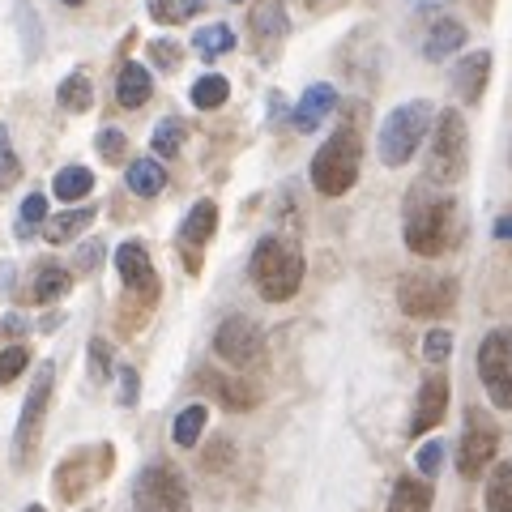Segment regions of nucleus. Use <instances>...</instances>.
Here are the masks:
<instances>
[{
  "label": "nucleus",
  "mask_w": 512,
  "mask_h": 512,
  "mask_svg": "<svg viewBox=\"0 0 512 512\" xmlns=\"http://www.w3.org/2000/svg\"><path fill=\"white\" fill-rule=\"evenodd\" d=\"M453 227H457V205L453 197L440 192H423V184L410 192L406 201V248L423 261H436L453 244Z\"/></svg>",
  "instance_id": "f257e3e1"
},
{
  "label": "nucleus",
  "mask_w": 512,
  "mask_h": 512,
  "mask_svg": "<svg viewBox=\"0 0 512 512\" xmlns=\"http://www.w3.org/2000/svg\"><path fill=\"white\" fill-rule=\"evenodd\" d=\"M248 274H252V286L261 291V299L286 303V299H295V291L303 286V252L286 235H265V239H256V248H252Z\"/></svg>",
  "instance_id": "f03ea898"
},
{
  "label": "nucleus",
  "mask_w": 512,
  "mask_h": 512,
  "mask_svg": "<svg viewBox=\"0 0 512 512\" xmlns=\"http://www.w3.org/2000/svg\"><path fill=\"white\" fill-rule=\"evenodd\" d=\"M359 163H363L359 128L346 124L316 150V158H312V188L320 192V197H346V192L355 188V180H359Z\"/></svg>",
  "instance_id": "7ed1b4c3"
},
{
  "label": "nucleus",
  "mask_w": 512,
  "mask_h": 512,
  "mask_svg": "<svg viewBox=\"0 0 512 512\" xmlns=\"http://www.w3.org/2000/svg\"><path fill=\"white\" fill-rule=\"evenodd\" d=\"M470 167V128L466 116L457 107L436 111V124H431V150H427V180L431 184H457Z\"/></svg>",
  "instance_id": "20e7f679"
},
{
  "label": "nucleus",
  "mask_w": 512,
  "mask_h": 512,
  "mask_svg": "<svg viewBox=\"0 0 512 512\" xmlns=\"http://www.w3.org/2000/svg\"><path fill=\"white\" fill-rule=\"evenodd\" d=\"M436 124V107L427 99H410L402 107H393L380 124V137H376V154L384 167H402L414 158V150L423 146V137L431 133Z\"/></svg>",
  "instance_id": "39448f33"
},
{
  "label": "nucleus",
  "mask_w": 512,
  "mask_h": 512,
  "mask_svg": "<svg viewBox=\"0 0 512 512\" xmlns=\"http://www.w3.org/2000/svg\"><path fill=\"white\" fill-rule=\"evenodd\" d=\"M397 303L402 312L414 320H436L444 312H453L457 303V282L448 274H431V269H419V274H406L402 286H397Z\"/></svg>",
  "instance_id": "423d86ee"
},
{
  "label": "nucleus",
  "mask_w": 512,
  "mask_h": 512,
  "mask_svg": "<svg viewBox=\"0 0 512 512\" xmlns=\"http://www.w3.org/2000/svg\"><path fill=\"white\" fill-rule=\"evenodd\" d=\"M478 380H483L491 406L512 410V325L491 329L478 342Z\"/></svg>",
  "instance_id": "0eeeda50"
},
{
  "label": "nucleus",
  "mask_w": 512,
  "mask_h": 512,
  "mask_svg": "<svg viewBox=\"0 0 512 512\" xmlns=\"http://www.w3.org/2000/svg\"><path fill=\"white\" fill-rule=\"evenodd\" d=\"M137 512H188V483L175 466H146L133 483Z\"/></svg>",
  "instance_id": "6e6552de"
},
{
  "label": "nucleus",
  "mask_w": 512,
  "mask_h": 512,
  "mask_svg": "<svg viewBox=\"0 0 512 512\" xmlns=\"http://www.w3.org/2000/svg\"><path fill=\"white\" fill-rule=\"evenodd\" d=\"M52 363H43L35 380H30V389H26V406H22V419H18V436H13V461H30L35 457V448H39V436H43V419H47V402H52Z\"/></svg>",
  "instance_id": "1a4fd4ad"
},
{
  "label": "nucleus",
  "mask_w": 512,
  "mask_h": 512,
  "mask_svg": "<svg viewBox=\"0 0 512 512\" xmlns=\"http://www.w3.org/2000/svg\"><path fill=\"white\" fill-rule=\"evenodd\" d=\"M214 355L231 367H256L265 359V333L252 316H227L214 333Z\"/></svg>",
  "instance_id": "9d476101"
},
{
  "label": "nucleus",
  "mask_w": 512,
  "mask_h": 512,
  "mask_svg": "<svg viewBox=\"0 0 512 512\" xmlns=\"http://www.w3.org/2000/svg\"><path fill=\"white\" fill-rule=\"evenodd\" d=\"M495 453H500V431H495V423L483 410H470L466 436H461V448H457V470L466 478H478L495 461Z\"/></svg>",
  "instance_id": "9b49d317"
},
{
  "label": "nucleus",
  "mask_w": 512,
  "mask_h": 512,
  "mask_svg": "<svg viewBox=\"0 0 512 512\" xmlns=\"http://www.w3.org/2000/svg\"><path fill=\"white\" fill-rule=\"evenodd\" d=\"M116 274H120V282L128 286V291L141 295L146 303H154L158 295H163L158 269H154L150 252L141 248V244H120V248H116Z\"/></svg>",
  "instance_id": "f8f14e48"
},
{
  "label": "nucleus",
  "mask_w": 512,
  "mask_h": 512,
  "mask_svg": "<svg viewBox=\"0 0 512 512\" xmlns=\"http://www.w3.org/2000/svg\"><path fill=\"white\" fill-rule=\"evenodd\" d=\"M197 389L205 397H214V402H222L227 410H252L256 402H261V389H256L252 380L227 376V372H218V367H201V372H197Z\"/></svg>",
  "instance_id": "ddd939ff"
},
{
  "label": "nucleus",
  "mask_w": 512,
  "mask_h": 512,
  "mask_svg": "<svg viewBox=\"0 0 512 512\" xmlns=\"http://www.w3.org/2000/svg\"><path fill=\"white\" fill-rule=\"evenodd\" d=\"M444 414H448V380L436 372V376H427L423 389H419V402H414V419H410V436H423V431L440 427Z\"/></svg>",
  "instance_id": "4468645a"
},
{
  "label": "nucleus",
  "mask_w": 512,
  "mask_h": 512,
  "mask_svg": "<svg viewBox=\"0 0 512 512\" xmlns=\"http://www.w3.org/2000/svg\"><path fill=\"white\" fill-rule=\"evenodd\" d=\"M333 107H338V90H333L329 82H316V86H308L299 94V107H295L291 124L299 128V133H312V128H320L333 116Z\"/></svg>",
  "instance_id": "2eb2a0df"
},
{
  "label": "nucleus",
  "mask_w": 512,
  "mask_h": 512,
  "mask_svg": "<svg viewBox=\"0 0 512 512\" xmlns=\"http://www.w3.org/2000/svg\"><path fill=\"white\" fill-rule=\"evenodd\" d=\"M487 82H491V52H470L466 60H457L453 90H457L461 103H478V99H483Z\"/></svg>",
  "instance_id": "dca6fc26"
},
{
  "label": "nucleus",
  "mask_w": 512,
  "mask_h": 512,
  "mask_svg": "<svg viewBox=\"0 0 512 512\" xmlns=\"http://www.w3.org/2000/svg\"><path fill=\"white\" fill-rule=\"evenodd\" d=\"M286 0H256L252 5V39L261 47H274L286 35Z\"/></svg>",
  "instance_id": "f3484780"
},
{
  "label": "nucleus",
  "mask_w": 512,
  "mask_h": 512,
  "mask_svg": "<svg viewBox=\"0 0 512 512\" xmlns=\"http://www.w3.org/2000/svg\"><path fill=\"white\" fill-rule=\"evenodd\" d=\"M150 94H154V82H150V73L141 69V64L128 60L120 77H116V103L128 107V111H137V107H146L150 103Z\"/></svg>",
  "instance_id": "a211bd4d"
},
{
  "label": "nucleus",
  "mask_w": 512,
  "mask_h": 512,
  "mask_svg": "<svg viewBox=\"0 0 512 512\" xmlns=\"http://www.w3.org/2000/svg\"><path fill=\"white\" fill-rule=\"evenodd\" d=\"M461 47H466V26L453 22V18H440L436 26L427 30L423 56H427V60H448L453 52H461Z\"/></svg>",
  "instance_id": "6ab92c4d"
},
{
  "label": "nucleus",
  "mask_w": 512,
  "mask_h": 512,
  "mask_svg": "<svg viewBox=\"0 0 512 512\" xmlns=\"http://www.w3.org/2000/svg\"><path fill=\"white\" fill-rule=\"evenodd\" d=\"M214 231H218V205L214 201H197L188 210L184 227H180V244L184 248H201V244H210Z\"/></svg>",
  "instance_id": "aec40b11"
},
{
  "label": "nucleus",
  "mask_w": 512,
  "mask_h": 512,
  "mask_svg": "<svg viewBox=\"0 0 512 512\" xmlns=\"http://www.w3.org/2000/svg\"><path fill=\"white\" fill-rule=\"evenodd\" d=\"M56 103H60L64 111H90V103H94V77H90L86 69H73V73L60 82Z\"/></svg>",
  "instance_id": "412c9836"
},
{
  "label": "nucleus",
  "mask_w": 512,
  "mask_h": 512,
  "mask_svg": "<svg viewBox=\"0 0 512 512\" xmlns=\"http://www.w3.org/2000/svg\"><path fill=\"white\" fill-rule=\"evenodd\" d=\"M86 466H90V453H73V457L56 470V491H60V500H77V495L90 487L94 474H90Z\"/></svg>",
  "instance_id": "4be33fe9"
},
{
  "label": "nucleus",
  "mask_w": 512,
  "mask_h": 512,
  "mask_svg": "<svg viewBox=\"0 0 512 512\" xmlns=\"http://www.w3.org/2000/svg\"><path fill=\"white\" fill-rule=\"evenodd\" d=\"M389 512H431V487L423 478H397L389 495Z\"/></svg>",
  "instance_id": "5701e85b"
},
{
  "label": "nucleus",
  "mask_w": 512,
  "mask_h": 512,
  "mask_svg": "<svg viewBox=\"0 0 512 512\" xmlns=\"http://www.w3.org/2000/svg\"><path fill=\"white\" fill-rule=\"evenodd\" d=\"M167 184V171L158 158H137V163H128V188L137 192V197H158Z\"/></svg>",
  "instance_id": "b1692460"
},
{
  "label": "nucleus",
  "mask_w": 512,
  "mask_h": 512,
  "mask_svg": "<svg viewBox=\"0 0 512 512\" xmlns=\"http://www.w3.org/2000/svg\"><path fill=\"white\" fill-rule=\"evenodd\" d=\"M227 94H231L227 77H222V73H205V77H197V82H192L188 99H192V107H197V111H214V107L227 103Z\"/></svg>",
  "instance_id": "393cba45"
},
{
  "label": "nucleus",
  "mask_w": 512,
  "mask_h": 512,
  "mask_svg": "<svg viewBox=\"0 0 512 512\" xmlns=\"http://www.w3.org/2000/svg\"><path fill=\"white\" fill-rule=\"evenodd\" d=\"M90 222H94L90 205H82V210H69V214H56L52 222H47L43 239H47V244H69V239H77V231H86Z\"/></svg>",
  "instance_id": "a878e982"
},
{
  "label": "nucleus",
  "mask_w": 512,
  "mask_h": 512,
  "mask_svg": "<svg viewBox=\"0 0 512 512\" xmlns=\"http://www.w3.org/2000/svg\"><path fill=\"white\" fill-rule=\"evenodd\" d=\"M69 291H73V274H69V269L43 265L39 274H35V299H39V303H60Z\"/></svg>",
  "instance_id": "bb28decb"
},
{
  "label": "nucleus",
  "mask_w": 512,
  "mask_h": 512,
  "mask_svg": "<svg viewBox=\"0 0 512 512\" xmlns=\"http://www.w3.org/2000/svg\"><path fill=\"white\" fill-rule=\"evenodd\" d=\"M483 500H487L491 512H512V461H504V466L491 470Z\"/></svg>",
  "instance_id": "cd10ccee"
},
{
  "label": "nucleus",
  "mask_w": 512,
  "mask_h": 512,
  "mask_svg": "<svg viewBox=\"0 0 512 512\" xmlns=\"http://www.w3.org/2000/svg\"><path fill=\"white\" fill-rule=\"evenodd\" d=\"M205 419H210V410H205L201 402H192L188 410H180V419H175V444L180 448H197V440H201V431H205Z\"/></svg>",
  "instance_id": "c85d7f7f"
},
{
  "label": "nucleus",
  "mask_w": 512,
  "mask_h": 512,
  "mask_svg": "<svg viewBox=\"0 0 512 512\" xmlns=\"http://www.w3.org/2000/svg\"><path fill=\"white\" fill-rule=\"evenodd\" d=\"M90 188H94V175L86 167H64V171H56V180H52V192L60 201H77V197H86Z\"/></svg>",
  "instance_id": "c756f323"
},
{
  "label": "nucleus",
  "mask_w": 512,
  "mask_h": 512,
  "mask_svg": "<svg viewBox=\"0 0 512 512\" xmlns=\"http://www.w3.org/2000/svg\"><path fill=\"white\" fill-rule=\"evenodd\" d=\"M192 47H197L205 60H214V56H222V52H231V47H235V35H231V26L214 22V26H201V30H197Z\"/></svg>",
  "instance_id": "7c9ffc66"
},
{
  "label": "nucleus",
  "mask_w": 512,
  "mask_h": 512,
  "mask_svg": "<svg viewBox=\"0 0 512 512\" xmlns=\"http://www.w3.org/2000/svg\"><path fill=\"white\" fill-rule=\"evenodd\" d=\"M150 146H154V154L163 158V163H167V158H175V154L184 150V124L180 120H158Z\"/></svg>",
  "instance_id": "2f4dec72"
},
{
  "label": "nucleus",
  "mask_w": 512,
  "mask_h": 512,
  "mask_svg": "<svg viewBox=\"0 0 512 512\" xmlns=\"http://www.w3.org/2000/svg\"><path fill=\"white\" fill-rule=\"evenodd\" d=\"M201 9H205V0H150V13L167 26H180L188 18H197Z\"/></svg>",
  "instance_id": "473e14b6"
},
{
  "label": "nucleus",
  "mask_w": 512,
  "mask_h": 512,
  "mask_svg": "<svg viewBox=\"0 0 512 512\" xmlns=\"http://www.w3.org/2000/svg\"><path fill=\"white\" fill-rule=\"evenodd\" d=\"M22 180V158L18 150H13V141H9V128H0V192L13 188Z\"/></svg>",
  "instance_id": "72a5a7b5"
},
{
  "label": "nucleus",
  "mask_w": 512,
  "mask_h": 512,
  "mask_svg": "<svg viewBox=\"0 0 512 512\" xmlns=\"http://www.w3.org/2000/svg\"><path fill=\"white\" fill-rule=\"evenodd\" d=\"M43 218H47V197H43V192H30V197L22 201V210H18V235L26 239Z\"/></svg>",
  "instance_id": "f704fd0d"
},
{
  "label": "nucleus",
  "mask_w": 512,
  "mask_h": 512,
  "mask_svg": "<svg viewBox=\"0 0 512 512\" xmlns=\"http://www.w3.org/2000/svg\"><path fill=\"white\" fill-rule=\"evenodd\" d=\"M94 146H99L103 163H124V154H128V137L120 133V128H103V133L94 137Z\"/></svg>",
  "instance_id": "c9c22d12"
},
{
  "label": "nucleus",
  "mask_w": 512,
  "mask_h": 512,
  "mask_svg": "<svg viewBox=\"0 0 512 512\" xmlns=\"http://www.w3.org/2000/svg\"><path fill=\"white\" fill-rule=\"evenodd\" d=\"M448 355H453V333H448V329H431L423 338V359L440 367Z\"/></svg>",
  "instance_id": "e433bc0d"
},
{
  "label": "nucleus",
  "mask_w": 512,
  "mask_h": 512,
  "mask_svg": "<svg viewBox=\"0 0 512 512\" xmlns=\"http://www.w3.org/2000/svg\"><path fill=\"white\" fill-rule=\"evenodd\" d=\"M26 363H30V350H26V346H9V350H0V384L18 380V376L26 372Z\"/></svg>",
  "instance_id": "4c0bfd02"
},
{
  "label": "nucleus",
  "mask_w": 512,
  "mask_h": 512,
  "mask_svg": "<svg viewBox=\"0 0 512 512\" xmlns=\"http://www.w3.org/2000/svg\"><path fill=\"white\" fill-rule=\"evenodd\" d=\"M146 52H150V60L158 64V69H163V73H171V69H180V47H175L171 39H154L150 47H146Z\"/></svg>",
  "instance_id": "58836bf2"
},
{
  "label": "nucleus",
  "mask_w": 512,
  "mask_h": 512,
  "mask_svg": "<svg viewBox=\"0 0 512 512\" xmlns=\"http://www.w3.org/2000/svg\"><path fill=\"white\" fill-rule=\"evenodd\" d=\"M414 466H419V474H436L440 466H444V444L440 440H427L423 448H419V453H414Z\"/></svg>",
  "instance_id": "ea45409f"
},
{
  "label": "nucleus",
  "mask_w": 512,
  "mask_h": 512,
  "mask_svg": "<svg viewBox=\"0 0 512 512\" xmlns=\"http://www.w3.org/2000/svg\"><path fill=\"white\" fill-rule=\"evenodd\" d=\"M90 376H94V380H107V376H111V346L99 342V338L90 342Z\"/></svg>",
  "instance_id": "a19ab883"
},
{
  "label": "nucleus",
  "mask_w": 512,
  "mask_h": 512,
  "mask_svg": "<svg viewBox=\"0 0 512 512\" xmlns=\"http://www.w3.org/2000/svg\"><path fill=\"white\" fill-rule=\"evenodd\" d=\"M137 397H141V380L133 367H120V406H137Z\"/></svg>",
  "instance_id": "79ce46f5"
},
{
  "label": "nucleus",
  "mask_w": 512,
  "mask_h": 512,
  "mask_svg": "<svg viewBox=\"0 0 512 512\" xmlns=\"http://www.w3.org/2000/svg\"><path fill=\"white\" fill-rule=\"evenodd\" d=\"M99 261H103V244H99V239H90V244H82V252H77V265H82V269H94Z\"/></svg>",
  "instance_id": "37998d69"
},
{
  "label": "nucleus",
  "mask_w": 512,
  "mask_h": 512,
  "mask_svg": "<svg viewBox=\"0 0 512 512\" xmlns=\"http://www.w3.org/2000/svg\"><path fill=\"white\" fill-rule=\"evenodd\" d=\"M495 239H512V218H500V222H495Z\"/></svg>",
  "instance_id": "c03bdc74"
},
{
  "label": "nucleus",
  "mask_w": 512,
  "mask_h": 512,
  "mask_svg": "<svg viewBox=\"0 0 512 512\" xmlns=\"http://www.w3.org/2000/svg\"><path fill=\"white\" fill-rule=\"evenodd\" d=\"M5 329H9V333H18V329H26V320H22V316H9V320H5Z\"/></svg>",
  "instance_id": "a18cd8bd"
},
{
  "label": "nucleus",
  "mask_w": 512,
  "mask_h": 512,
  "mask_svg": "<svg viewBox=\"0 0 512 512\" xmlns=\"http://www.w3.org/2000/svg\"><path fill=\"white\" fill-rule=\"evenodd\" d=\"M414 5H423V9H431V5H444V0H414Z\"/></svg>",
  "instance_id": "49530a36"
},
{
  "label": "nucleus",
  "mask_w": 512,
  "mask_h": 512,
  "mask_svg": "<svg viewBox=\"0 0 512 512\" xmlns=\"http://www.w3.org/2000/svg\"><path fill=\"white\" fill-rule=\"evenodd\" d=\"M26 512H43V508H39V504H30V508H26Z\"/></svg>",
  "instance_id": "de8ad7c7"
},
{
  "label": "nucleus",
  "mask_w": 512,
  "mask_h": 512,
  "mask_svg": "<svg viewBox=\"0 0 512 512\" xmlns=\"http://www.w3.org/2000/svg\"><path fill=\"white\" fill-rule=\"evenodd\" d=\"M64 5H82V0H64Z\"/></svg>",
  "instance_id": "09e8293b"
},
{
  "label": "nucleus",
  "mask_w": 512,
  "mask_h": 512,
  "mask_svg": "<svg viewBox=\"0 0 512 512\" xmlns=\"http://www.w3.org/2000/svg\"><path fill=\"white\" fill-rule=\"evenodd\" d=\"M231 5H244V0H231Z\"/></svg>",
  "instance_id": "8fccbe9b"
}]
</instances>
